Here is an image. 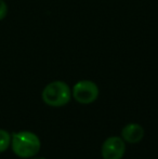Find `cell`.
<instances>
[{"mask_svg":"<svg viewBox=\"0 0 158 159\" xmlns=\"http://www.w3.org/2000/svg\"><path fill=\"white\" fill-rule=\"evenodd\" d=\"M13 153L21 158H32L39 153L41 143L39 138L30 131H20L11 136Z\"/></svg>","mask_w":158,"mask_h":159,"instance_id":"6da1fadb","label":"cell"},{"mask_svg":"<svg viewBox=\"0 0 158 159\" xmlns=\"http://www.w3.org/2000/svg\"><path fill=\"white\" fill-rule=\"evenodd\" d=\"M99 87L91 80H80L73 87L72 96L80 104H91L99 98Z\"/></svg>","mask_w":158,"mask_h":159,"instance_id":"3957f363","label":"cell"},{"mask_svg":"<svg viewBox=\"0 0 158 159\" xmlns=\"http://www.w3.org/2000/svg\"><path fill=\"white\" fill-rule=\"evenodd\" d=\"M126 152V144L122 138L111 136L104 141L102 145V157L103 159H121Z\"/></svg>","mask_w":158,"mask_h":159,"instance_id":"277c9868","label":"cell"},{"mask_svg":"<svg viewBox=\"0 0 158 159\" xmlns=\"http://www.w3.org/2000/svg\"><path fill=\"white\" fill-rule=\"evenodd\" d=\"M144 129L139 124H129L121 130V138L124 142L137 144L143 139Z\"/></svg>","mask_w":158,"mask_h":159,"instance_id":"5b68a950","label":"cell"},{"mask_svg":"<svg viewBox=\"0 0 158 159\" xmlns=\"http://www.w3.org/2000/svg\"><path fill=\"white\" fill-rule=\"evenodd\" d=\"M11 145V135L8 131L0 129V153H3Z\"/></svg>","mask_w":158,"mask_h":159,"instance_id":"8992f818","label":"cell"},{"mask_svg":"<svg viewBox=\"0 0 158 159\" xmlns=\"http://www.w3.org/2000/svg\"><path fill=\"white\" fill-rule=\"evenodd\" d=\"M9 7L7 4V2L4 0H0V21L6 19V16L8 15Z\"/></svg>","mask_w":158,"mask_h":159,"instance_id":"52a82bcc","label":"cell"},{"mask_svg":"<svg viewBox=\"0 0 158 159\" xmlns=\"http://www.w3.org/2000/svg\"><path fill=\"white\" fill-rule=\"evenodd\" d=\"M42 101L52 107L66 105L72 98V90L66 82L55 80L48 84L42 90Z\"/></svg>","mask_w":158,"mask_h":159,"instance_id":"7a4b0ae2","label":"cell"},{"mask_svg":"<svg viewBox=\"0 0 158 159\" xmlns=\"http://www.w3.org/2000/svg\"><path fill=\"white\" fill-rule=\"evenodd\" d=\"M30 159H47V158H43V157H32V158H30Z\"/></svg>","mask_w":158,"mask_h":159,"instance_id":"ba28073f","label":"cell"}]
</instances>
